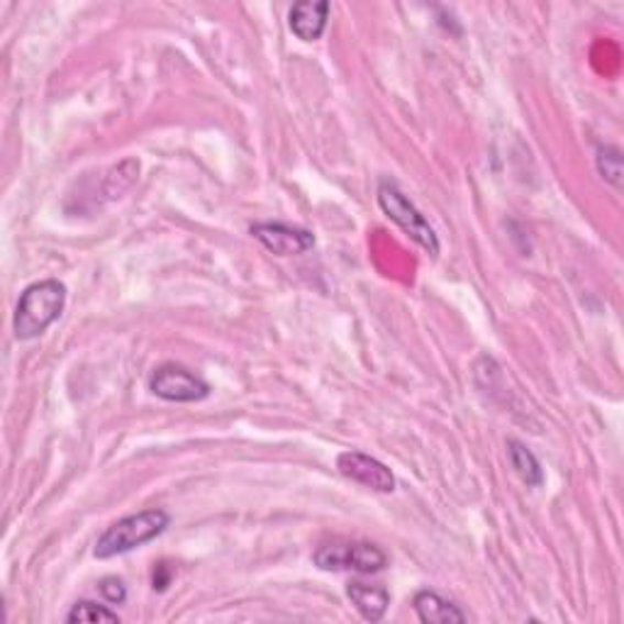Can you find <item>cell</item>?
Returning <instances> with one entry per match:
<instances>
[{"mask_svg":"<svg viewBox=\"0 0 624 624\" xmlns=\"http://www.w3.org/2000/svg\"><path fill=\"white\" fill-rule=\"evenodd\" d=\"M66 622H72V624H76V622H112V624H118L120 615L116 610H110L108 605L94 603V600H81V603H76L69 615H66Z\"/></svg>","mask_w":624,"mask_h":624,"instance_id":"12","label":"cell"},{"mask_svg":"<svg viewBox=\"0 0 624 624\" xmlns=\"http://www.w3.org/2000/svg\"><path fill=\"white\" fill-rule=\"evenodd\" d=\"M507 457H510V463H513L515 473L527 485L539 488L544 483V471H541L539 459L525 445H522V441L517 439L507 441Z\"/></svg>","mask_w":624,"mask_h":624,"instance_id":"11","label":"cell"},{"mask_svg":"<svg viewBox=\"0 0 624 624\" xmlns=\"http://www.w3.org/2000/svg\"><path fill=\"white\" fill-rule=\"evenodd\" d=\"M98 593L103 595L110 605H122L128 600V585H124L122 578L108 576L98 583Z\"/></svg>","mask_w":624,"mask_h":624,"instance_id":"14","label":"cell"},{"mask_svg":"<svg viewBox=\"0 0 624 624\" xmlns=\"http://www.w3.org/2000/svg\"><path fill=\"white\" fill-rule=\"evenodd\" d=\"M598 172L607 184L622 188V154L617 146H600L598 150Z\"/></svg>","mask_w":624,"mask_h":624,"instance_id":"13","label":"cell"},{"mask_svg":"<svg viewBox=\"0 0 624 624\" xmlns=\"http://www.w3.org/2000/svg\"><path fill=\"white\" fill-rule=\"evenodd\" d=\"M66 305V286L59 281L47 278L40 283H32L20 295L15 317H13V332L20 342H30L44 335L50 327L59 320Z\"/></svg>","mask_w":624,"mask_h":624,"instance_id":"1","label":"cell"},{"mask_svg":"<svg viewBox=\"0 0 624 624\" xmlns=\"http://www.w3.org/2000/svg\"><path fill=\"white\" fill-rule=\"evenodd\" d=\"M347 595L351 605L359 610V615L369 622H381L391 605L388 590L381 585H369L364 581H351L347 585Z\"/></svg>","mask_w":624,"mask_h":624,"instance_id":"10","label":"cell"},{"mask_svg":"<svg viewBox=\"0 0 624 624\" xmlns=\"http://www.w3.org/2000/svg\"><path fill=\"white\" fill-rule=\"evenodd\" d=\"M413 607L417 612L419 622L425 624H463L467 615H463L459 605H453L451 600L441 598L435 590H419L413 598Z\"/></svg>","mask_w":624,"mask_h":624,"instance_id":"9","label":"cell"},{"mask_svg":"<svg viewBox=\"0 0 624 624\" xmlns=\"http://www.w3.org/2000/svg\"><path fill=\"white\" fill-rule=\"evenodd\" d=\"M150 391L168 403H200L210 395V385L184 366L164 364L152 373Z\"/></svg>","mask_w":624,"mask_h":624,"instance_id":"5","label":"cell"},{"mask_svg":"<svg viewBox=\"0 0 624 624\" xmlns=\"http://www.w3.org/2000/svg\"><path fill=\"white\" fill-rule=\"evenodd\" d=\"M172 525V517L164 510H142L138 515H128L103 532L98 537L94 556L96 559H112V556L128 554L132 549H140L144 544H150L152 539L162 537L166 527Z\"/></svg>","mask_w":624,"mask_h":624,"instance_id":"2","label":"cell"},{"mask_svg":"<svg viewBox=\"0 0 624 624\" xmlns=\"http://www.w3.org/2000/svg\"><path fill=\"white\" fill-rule=\"evenodd\" d=\"M249 232L276 256H298L315 247V234L310 230L286 222H256Z\"/></svg>","mask_w":624,"mask_h":624,"instance_id":"6","label":"cell"},{"mask_svg":"<svg viewBox=\"0 0 624 624\" xmlns=\"http://www.w3.org/2000/svg\"><path fill=\"white\" fill-rule=\"evenodd\" d=\"M379 206L385 218L398 225L417 247H423L429 256H439V237L435 227L427 222L425 215L415 208V202L405 196L398 184L383 180L379 186Z\"/></svg>","mask_w":624,"mask_h":624,"instance_id":"3","label":"cell"},{"mask_svg":"<svg viewBox=\"0 0 624 624\" xmlns=\"http://www.w3.org/2000/svg\"><path fill=\"white\" fill-rule=\"evenodd\" d=\"M313 561L322 571L379 573L388 566V554L369 541H330L315 549Z\"/></svg>","mask_w":624,"mask_h":624,"instance_id":"4","label":"cell"},{"mask_svg":"<svg viewBox=\"0 0 624 624\" xmlns=\"http://www.w3.org/2000/svg\"><path fill=\"white\" fill-rule=\"evenodd\" d=\"M330 20V3L327 0H300L288 13L291 32L300 42H317L327 30Z\"/></svg>","mask_w":624,"mask_h":624,"instance_id":"8","label":"cell"},{"mask_svg":"<svg viewBox=\"0 0 624 624\" xmlns=\"http://www.w3.org/2000/svg\"><path fill=\"white\" fill-rule=\"evenodd\" d=\"M337 469L344 479L371 488L376 493H393L395 491V475L393 471L381 463L379 459L369 457L361 451H342L337 459Z\"/></svg>","mask_w":624,"mask_h":624,"instance_id":"7","label":"cell"}]
</instances>
